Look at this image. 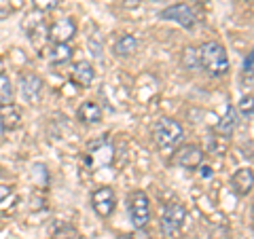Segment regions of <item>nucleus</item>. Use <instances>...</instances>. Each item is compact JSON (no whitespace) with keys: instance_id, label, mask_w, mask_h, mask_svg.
I'll use <instances>...</instances> for the list:
<instances>
[{"instance_id":"nucleus-12","label":"nucleus","mask_w":254,"mask_h":239,"mask_svg":"<svg viewBox=\"0 0 254 239\" xmlns=\"http://www.w3.org/2000/svg\"><path fill=\"white\" fill-rule=\"evenodd\" d=\"M0 123L4 131H13L21 125V110L11 102V104H0Z\"/></svg>"},{"instance_id":"nucleus-11","label":"nucleus","mask_w":254,"mask_h":239,"mask_svg":"<svg viewBox=\"0 0 254 239\" xmlns=\"http://www.w3.org/2000/svg\"><path fill=\"white\" fill-rule=\"evenodd\" d=\"M231 186L237 195H250L252 193V186H254V176H252V170L250 167H242V170H237L231 178Z\"/></svg>"},{"instance_id":"nucleus-23","label":"nucleus","mask_w":254,"mask_h":239,"mask_svg":"<svg viewBox=\"0 0 254 239\" xmlns=\"http://www.w3.org/2000/svg\"><path fill=\"white\" fill-rule=\"evenodd\" d=\"M32 2H34V6L38 11H51V9L58 6L60 0H32Z\"/></svg>"},{"instance_id":"nucleus-14","label":"nucleus","mask_w":254,"mask_h":239,"mask_svg":"<svg viewBox=\"0 0 254 239\" xmlns=\"http://www.w3.org/2000/svg\"><path fill=\"white\" fill-rule=\"evenodd\" d=\"M72 78L81 85V87H89L93 83V78H95V70L89 61H78L74 70H72Z\"/></svg>"},{"instance_id":"nucleus-9","label":"nucleus","mask_w":254,"mask_h":239,"mask_svg":"<svg viewBox=\"0 0 254 239\" xmlns=\"http://www.w3.org/2000/svg\"><path fill=\"white\" fill-rule=\"evenodd\" d=\"M47 34L53 43H70L76 36V21L72 17H62L53 23V26L47 30Z\"/></svg>"},{"instance_id":"nucleus-1","label":"nucleus","mask_w":254,"mask_h":239,"mask_svg":"<svg viewBox=\"0 0 254 239\" xmlns=\"http://www.w3.org/2000/svg\"><path fill=\"white\" fill-rule=\"evenodd\" d=\"M197 58H199V66L212 76H222L229 72V58L220 43H203L197 49Z\"/></svg>"},{"instance_id":"nucleus-8","label":"nucleus","mask_w":254,"mask_h":239,"mask_svg":"<svg viewBox=\"0 0 254 239\" xmlns=\"http://www.w3.org/2000/svg\"><path fill=\"white\" fill-rule=\"evenodd\" d=\"M159 17L161 19H165V21H176L178 26H182V28H187V30H190L195 26V13H193V9L190 6H187V4H172V6H168V9H163L161 13H159Z\"/></svg>"},{"instance_id":"nucleus-24","label":"nucleus","mask_w":254,"mask_h":239,"mask_svg":"<svg viewBox=\"0 0 254 239\" xmlns=\"http://www.w3.org/2000/svg\"><path fill=\"white\" fill-rule=\"evenodd\" d=\"M252 61H254V53H248L244 60V74H248V78H252Z\"/></svg>"},{"instance_id":"nucleus-20","label":"nucleus","mask_w":254,"mask_h":239,"mask_svg":"<svg viewBox=\"0 0 254 239\" xmlns=\"http://www.w3.org/2000/svg\"><path fill=\"white\" fill-rule=\"evenodd\" d=\"M182 63L189 68V70H193L197 63H199V58H197V49H193V47H189V49L185 51V55H182Z\"/></svg>"},{"instance_id":"nucleus-25","label":"nucleus","mask_w":254,"mask_h":239,"mask_svg":"<svg viewBox=\"0 0 254 239\" xmlns=\"http://www.w3.org/2000/svg\"><path fill=\"white\" fill-rule=\"evenodd\" d=\"M201 176L203 178H210L212 176V167H201Z\"/></svg>"},{"instance_id":"nucleus-17","label":"nucleus","mask_w":254,"mask_h":239,"mask_svg":"<svg viewBox=\"0 0 254 239\" xmlns=\"http://www.w3.org/2000/svg\"><path fill=\"white\" fill-rule=\"evenodd\" d=\"M72 58V49L66 43H55L53 49L49 51V61L51 63H64Z\"/></svg>"},{"instance_id":"nucleus-21","label":"nucleus","mask_w":254,"mask_h":239,"mask_svg":"<svg viewBox=\"0 0 254 239\" xmlns=\"http://www.w3.org/2000/svg\"><path fill=\"white\" fill-rule=\"evenodd\" d=\"M240 115L246 119H252V93L244 95L242 102H240Z\"/></svg>"},{"instance_id":"nucleus-4","label":"nucleus","mask_w":254,"mask_h":239,"mask_svg":"<svg viewBox=\"0 0 254 239\" xmlns=\"http://www.w3.org/2000/svg\"><path fill=\"white\" fill-rule=\"evenodd\" d=\"M127 208H129L131 225L136 229H144L150 220V203L144 190H136L127 199Z\"/></svg>"},{"instance_id":"nucleus-18","label":"nucleus","mask_w":254,"mask_h":239,"mask_svg":"<svg viewBox=\"0 0 254 239\" xmlns=\"http://www.w3.org/2000/svg\"><path fill=\"white\" fill-rule=\"evenodd\" d=\"M17 203V195L11 186H2L0 184V212H6L9 208H15Z\"/></svg>"},{"instance_id":"nucleus-16","label":"nucleus","mask_w":254,"mask_h":239,"mask_svg":"<svg viewBox=\"0 0 254 239\" xmlns=\"http://www.w3.org/2000/svg\"><path fill=\"white\" fill-rule=\"evenodd\" d=\"M136 49H138V41H136V36H131V34H123V36L115 43V53L121 55V58H127V55H131Z\"/></svg>"},{"instance_id":"nucleus-19","label":"nucleus","mask_w":254,"mask_h":239,"mask_svg":"<svg viewBox=\"0 0 254 239\" xmlns=\"http://www.w3.org/2000/svg\"><path fill=\"white\" fill-rule=\"evenodd\" d=\"M13 102V83L6 74H0V104H11Z\"/></svg>"},{"instance_id":"nucleus-22","label":"nucleus","mask_w":254,"mask_h":239,"mask_svg":"<svg viewBox=\"0 0 254 239\" xmlns=\"http://www.w3.org/2000/svg\"><path fill=\"white\" fill-rule=\"evenodd\" d=\"M218 138H220V135H210V138H208V146H210L212 153H216V155H225L227 146H225V144H218Z\"/></svg>"},{"instance_id":"nucleus-5","label":"nucleus","mask_w":254,"mask_h":239,"mask_svg":"<svg viewBox=\"0 0 254 239\" xmlns=\"http://www.w3.org/2000/svg\"><path fill=\"white\" fill-rule=\"evenodd\" d=\"M19 93H21L23 102L38 104L43 98V78L34 72H21L19 74Z\"/></svg>"},{"instance_id":"nucleus-2","label":"nucleus","mask_w":254,"mask_h":239,"mask_svg":"<svg viewBox=\"0 0 254 239\" xmlns=\"http://www.w3.org/2000/svg\"><path fill=\"white\" fill-rule=\"evenodd\" d=\"M153 138L159 148H174L185 138V129H182V125L178 121L163 117L153 125Z\"/></svg>"},{"instance_id":"nucleus-13","label":"nucleus","mask_w":254,"mask_h":239,"mask_svg":"<svg viewBox=\"0 0 254 239\" xmlns=\"http://www.w3.org/2000/svg\"><path fill=\"white\" fill-rule=\"evenodd\" d=\"M76 119L85 125H98L102 121V110L95 102H83L76 110Z\"/></svg>"},{"instance_id":"nucleus-26","label":"nucleus","mask_w":254,"mask_h":239,"mask_svg":"<svg viewBox=\"0 0 254 239\" xmlns=\"http://www.w3.org/2000/svg\"><path fill=\"white\" fill-rule=\"evenodd\" d=\"M195 2H199V4H205V2H208V0H195Z\"/></svg>"},{"instance_id":"nucleus-15","label":"nucleus","mask_w":254,"mask_h":239,"mask_svg":"<svg viewBox=\"0 0 254 239\" xmlns=\"http://www.w3.org/2000/svg\"><path fill=\"white\" fill-rule=\"evenodd\" d=\"M237 121H240V119H237V110L233 106H229L225 117H222L220 121L216 123V133L225 135V138H227V135H231L235 131V127H237Z\"/></svg>"},{"instance_id":"nucleus-7","label":"nucleus","mask_w":254,"mask_h":239,"mask_svg":"<svg viewBox=\"0 0 254 239\" xmlns=\"http://www.w3.org/2000/svg\"><path fill=\"white\" fill-rule=\"evenodd\" d=\"M115 205H117V197H115V190L110 186H100L98 190H93L91 195V208L95 210V214L102 218H108L110 214L115 212Z\"/></svg>"},{"instance_id":"nucleus-6","label":"nucleus","mask_w":254,"mask_h":239,"mask_svg":"<svg viewBox=\"0 0 254 239\" xmlns=\"http://www.w3.org/2000/svg\"><path fill=\"white\" fill-rule=\"evenodd\" d=\"M113 157H115L113 144L106 140H98L89 148V153L85 155V163L89 170H98V167H106V165L113 163Z\"/></svg>"},{"instance_id":"nucleus-3","label":"nucleus","mask_w":254,"mask_h":239,"mask_svg":"<svg viewBox=\"0 0 254 239\" xmlns=\"http://www.w3.org/2000/svg\"><path fill=\"white\" fill-rule=\"evenodd\" d=\"M185 218H187V210L180 201H172L165 205L163 210V216H161V233L165 237H174L180 233L182 225H185Z\"/></svg>"},{"instance_id":"nucleus-10","label":"nucleus","mask_w":254,"mask_h":239,"mask_svg":"<svg viewBox=\"0 0 254 239\" xmlns=\"http://www.w3.org/2000/svg\"><path fill=\"white\" fill-rule=\"evenodd\" d=\"M203 161V150L195 144H185L178 148L176 153V163L185 170H197Z\"/></svg>"}]
</instances>
